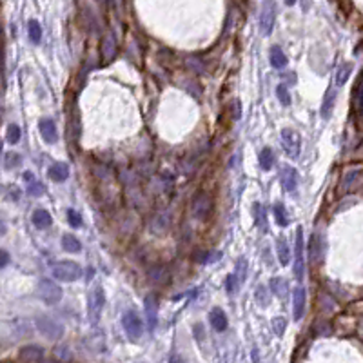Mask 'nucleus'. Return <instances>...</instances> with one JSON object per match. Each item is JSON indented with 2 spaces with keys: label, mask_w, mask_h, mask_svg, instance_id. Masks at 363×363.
Here are the masks:
<instances>
[{
  "label": "nucleus",
  "mask_w": 363,
  "mask_h": 363,
  "mask_svg": "<svg viewBox=\"0 0 363 363\" xmlns=\"http://www.w3.org/2000/svg\"><path fill=\"white\" fill-rule=\"evenodd\" d=\"M53 278L58 281H77L82 278V267L77 262H69V260H62L56 262L51 269Z\"/></svg>",
  "instance_id": "nucleus-1"
},
{
  "label": "nucleus",
  "mask_w": 363,
  "mask_h": 363,
  "mask_svg": "<svg viewBox=\"0 0 363 363\" xmlns=\"http://www.w3.org/2000/svg\"><path fill=\"white\" fill-rule=\"evenodd\" d=\"M35 325L48 339H53L55 341V339H60L64 336V327H62V323H58L56 320L49 318V316H38L35 320Z\"/></svg>",
  "instance_id": "nucleus-2"
},
{
  "label": "nucleus",
  "mask_w": 363,
  "mask_h": 363,
  "mask_svg": "<svg viewBox=\"0 0 363 363\" xmlns=\"http://www.w3.org/2000/svg\"><path fill=\"white\" fill-rule=\"evenodd\" d=\"M38 296L44 304L48 305H56L62 300V287L58 283H55L53 280H44L38 283Z\"/></svg>",
  "instance_id": "nucleus-3"
},
{
  "label": "nucleus",
  "mask_w": 363,
  "mask_h": 363,
  "mask_svg": "<svg viewBox=\"0 0 363 363\" xmlns=\"http://www.w3.org/2000/svg\"><path fill=\"white\" fill-rule=\"evenodd\" d=\"M281 145L285 149L287 156L298 158L300 151H302V137H300V133L291 129V127L281 129Z\"/></svg>",
  "instance_id": "nucleus-4"
},
{
  "label": "nucleus",
  "mask_w": 363,
  "mask_h": 363,
  "mask_svg": "<svg viewBox=\"0 0 363 363\" xmlns=\"http://www.w3.org/2000/svg\"><path fill=\"white\" fill-rule=\"evenodd\" d=\"M304 229H296V244H294V276L298 281L304 280L305 273V254H304Z\"/></svg>",
  "instance_id": "nucleus-5"
},
{
  "label": "nucleus",
  "mask_w": 363,
  "mask_h": 363,
  "mask_svg": "<svg viewBox=\"0 0 363 363\" xmlns=\"http://www.w3.org/2000/svg\"><path fill=\"white\" fill-rule=\"evenodd\" d=\"M274 20H276V4H274V0H263L262 11H260V31L265 36L273 33Z\"/></svg>",
  "instance_id": "nucleus-6"
},
{
  "label": "nucleus",
  "mask_w": 363,
  "mask_h": 363,
  "mask_svg": "<svg viewBox=\"0 0 363 363\" xmlns=\"http://www.w3.org/2000/svg\"><path fill=\"white\" fill-rule=\"evenodd\" d=\"M106 305V292L102 289V285H95L89 292V300H87V310H89L91 322H96L100 316L102 309Z\"/></svg>",
  "instance_id": "nucleus-7"
},
{
  "label": "nucleus",
  "mask_w": 363,
  "mask_h": 363,
  "mask_svg": "<svg viewBox=\"0 0 363 363\" xmlns=\"http://www.w3.org/2000/svg\"><path fill=\"white\" fill-rule=\"evenodd\" d=\"M122 325H124L125 334L131 339H138L143 334V323L135 310H127L122 316Z\"/></svg>",
  "instance_id": "nucleus-8"
},
{
  "label": "nucleus",
  "mask_w": 363,
  "mask_h": 363,
  "mask_svg": "<svg viewBox=\"0 0 363 363\" xmlns=\"http://www.w3.org/2000/svg\"><path fill=\"white\" fill-rule=\"evenodd\" d=\"M191 209H193L195 218H198V220H207L209 215H211V211H213V200H211L209 195H205V193H196L195 198H193Z\"/></svg>",
  "instance_id": "nucleus-9"
},
{
  "label": "nucleus",
  "mask_w": 363,
  "mask_h": 363,
  "mask_svg": "<svg viewBox=\"0 0 363 363\" xmlns=\"http://www.w3.org/2000/svg\"><path fill=\"white\" fill-rule=\"evenodd\" d=\"M143 310H145V322L149 331H155L158 323V302L155 294H147L143 300Z\"/></svg>",
  "instance_id": "nucleus-10"
},
{
  "label": "nucleus",
  "mask_w": 363,
  "mask_h": 363,
  "mask_svg": "<svg viewBox=\"0 0 363 363\" xmlns=\"http://www.w3.org/2000/svg\"><path fill=\"white\" fill-rule=\"evenodd\" d=\"M305 305H307V292L304 287H296L292 292V314L294 320L300 322L305 314Z\"/></svg>",
  "instance_id": "nucleus-11"
},
{
  "label": "nucleus",
  "mask_w": 363,
  "mask_h": 363,
  "mask_svg": "<svg viewBox=\"0 0 363 363\" xmlns=\"http://www.w3.org/2000/svg\"><path fill=\"white\" fill-rule=\"evenodd\" d=\"M38 129H40L42 138L48 143H55L58 140V131H56V125L51 118H42L40 124H38Z\"/></svg>",
  "instance_id": "nucleus-12"
},
{
  "label": "nucleus",
  "mask_w": 363,
  "mask_h": 363,
  "mask_svg": "<svg viewBox=\"0 0 363 363\" xmlns=\"http://www.w3.org/2000/svg\"><path fill=\"white\" fill-rule=\"evenodd\" d=\"M114 55H116V38L109 31L108 35L104 36V40H102V58H104V64H109L114 58Z\"/></svg>",
  "instance_id": "nucleus-13"
},
{
  "label": "nucleus",
  "mask_w": 363,
  "mask_h": 363,
  "mask_svg": "<svg viewBox=\"0 0 363 363\" xmlns=\"http://www.w3.org/2000/svg\"><path fill=\"white\" fill-rule=\"evenodd\" d=\"M281 184L287 193H294L298 187V173L296 169L291 166H285L281 169Z\"/></svg>",
  "instance_id": "nucleus-14"
},
{
  "label": "nucleus",
  "mask_w": 363,
  "mask_h": 363,
  "mask_svg": "<svg viewBox=\"0 0 363 363\" xmlns=\"http://www.w3.org/2000/svg\"><path fill=\"white\" fill-rule=\"evenodd\" d=\"M18 356H20L22 362H29V363L40 362L42 358H44V349L38 345H26L20 349Z\"/></svg>",
  "instance_id": "nucleus-15"
},
{
  "label": "nucleus",
  "mask_w": 363,
  "mask_h": 363,
  "mask_svg": "<svg viewBox=\"0 0 363 363\" xmlns=\"http://www.w3.org/2000/svg\"><path fill=\"white\" fill-rule=\"evenodd\" d=\"M334 104H336V91H334V87L331 85L322 102V118L323 120L331 118V114H333V111H334Z\"/></svg>",
  "instance_id": "nucleus-16"
},
{
  "label": "nucleus",
  "mask_w": 363,
  "mask_h": 363,
  "mask_svg": "<svg viewBox=\"0 0 363 363\" xmlns=\"http://www.w3.org/2000/svg\"><path fill=\"white\" fill-rule=\"evenodd\" d=\"M209 320H211V325H213V329H215V331H218V333H223V331L227 329V325H229L225 312H223L222 309H213V310H211Z\"/></svg>",
  "instance_id": "nucleus-17"
},
{
  "label": "nucleus",
  "mask_w": 363,
  "mask_h": 363,
  "mask_svg": "<svg viewBox=\"0 0 363 363\" xmlns=\"http://www.w3.org/2000/svg\"><path fill=\"white\" fill-rule=\"evenodd\" d=\"M31 222H33V225L36 229H48L51 223H53V218L49 215L46 209H36L33 216H31Z\"/></svg>",
  "instance_id": "nucleus-18"
},
{
  "label": "nucleus",
  "mask_w": 363,
  "mask_h": 363,
  "mask_svg": "<svg viewBox=\"0 0 363 363\" xmlns=\"http://www.w3.org/2000/svg\"><path fill=\"white\" fill-rule=\"evenodd\" d=\"M67 176H69V167L64 162L53 164V166L49 167V178L55 180V182H66Z\"/></svg>",
  "instance_id": "nucleus-19"
},
{
  "label": "nucleus",
  "mask_w": 363,
  "mask_h": 363,
  "mask_svg": "<svg viewBox=\"0 0 363 363\" xmlns=\"http://www.w3.org/2000/svg\"><path fill=\"white\" fill-rule=\"evenodd\" d=\"M269 60H271V66H273L274 69H283V67H287V62H289L285 53H283L281 48H278V46H273V48H271Z\"/></svg>",
  "instance_id": "nucleus-20"
},
{
  "label": "nucleus",
  "mask_w": 363,
  "mask_h": 363,
  "mask_svg": "<svg viewBox=\"0 0 363 363\" xmlns=\"http://www.w3.org/2000/svg\"><path fill=\"white\" fill-rule=\"evenodd\" d=\"M276 256H278L281 265H289V262H291V249H289L283 236L276 240Z\"/></svg>",
  "instance_id": "nucleus-21"
},
{
  "label": "nucleus",
  "mask_w": 363,
  "mask_h": 363,
  "mask_svg": "<svg viewBox=\"0 0 363 363\" xmlns=\"http://www.w3.org/2000/svg\"><path fill=\"white\" fill-rule=\"evenodd\" d=\"M309 254H310V260H312V262H318V260H322L323 245H322V236H318V232H314V234L310 236Z\"/></svg>",
  "instance_id": "nucleus-22"
},
{
  "label": "nucleus",
  "mask_w": 363,
  "mask_h": 363,
  "mask_svg": "<svg viewBox=\"0 0 363 363\" xmlns=\"http://www.w3.org/2000/svg\"><path fill=\"white\" fill-rule=\"evenodd\" d=\"M352 64L351 62H345L336 69V75H334V80H336V85H345L349 82V78L352 75Z\"/></svg>",
  "instance_id": "nucleus-23"
},
{
  "label": "nucleus",
  "mask_w": 363,
  "mask_h": 363,
  "mask_svg": "<svg viewBox=\"0 0 363 363\" xmlns=\"http://www.w3.org/2000/svg\"><path fill=\"white\" fill-rule=\"evenodd\" d=\"M273 215H274V220L280 227H287L289 225V216H287V209L285 205L281 202H276L273 207Z\"/></svg>",
  "instance_id": "nucleus-24"
},
{
  "label": "nucleus",
  "mask_w": 363,
  "mask_h": 363,
  "mask_svg": "<svg viewBox=\"0 0 363 363\" xmlns=\"http://www.w3.org/2000/svg\"><path fill=\"white\" fill-rule=\"evenodd\" d=\"M271 291H273L278 298L285 300L287 294H289V285H287V281L283 280V278H273V280H271Z\"/></svg>",
  "instance_id": "nucleus-25"
},
{
  "label": "nucleus",
  "mask_w": 363,
  "mask_h": 363,
  "mask_svg": "<svg viewBox=\"0 0 363 363\" xmlns=\"http://www.w3.org/2000/svg\"><path fill=\"white\" fill-rule=\"evenodd\" d=\"M258 160H260V166H262L263 171H271L274 166V155H273V149L271 147H263L260 151V156H258Z\"/></svg>",
  "instance_id": "nucleus-26"
},
{
  "label": "nucleus",
  "mask_w": 363,
  "mask_h": 363,
  "mask_svg": "<svg viewBox=\"0 0 363 363\" xmlns=\"http://www.w3.org/2000/svg\"><path fill=\"white\" fill-rule=\"evenodd\" d=\"M62 247H64L67 252H80V251H82L80 240H78L77 236H73V234H64V236H62Z\"/></svg>",
  "instance_id": "nucleus-27"
},
{
  "label": "nucleus",
  "mask_w": 363,
  "mask_h": 363,
  "mask_svg": "<svg viewBox=\"0 0 363 363\" xmlns=\"http://www.w3.org/2000/svg\"><path fill=\"white\" fill-rule=\"evenodd\" d=\"M358 176H360V171L354 169V171H349V173L343 174V178H341V185H339V191L341 193H347L349 189H352V185L356 184Z\"/></svg>",
  "instance_id": "nucleus-28"
},
{
  "label": "nucleus",
  "mask_w": 363,
  "mask_h": 363,
  "mask_svg": "<svg viewBox=\"0 0 363 363\" xmlns=\"http://www.w3.org/2000/svg\"><path fill=\"white\" fill-rule=\"evenodd\" d=\"M28 35H29V40L33 44H38L42 38V28L36 20H29L28 22Z\"/></svg>",
  "instance_id": "nucleus-29"
},
{
  "label": "nucleus",
  "mask_w": 363,
  "mask_h": 363,
  "mask_svg": "<svg viewBox=\"0 0 363 363\" xmlns=\"http://www.w3.org/2000/svg\"><path fill=\"white\" fill-rule=\"evenodd\" d=\"M276 98L280 100L281 106H285V108L287 106H291L292 98H291V93H289L285 84H278V85H276Z\"/></svg>",
  "instance_id": "nucleus-30"
},
{
  "label": "nucleus",
  "mask_w": 363,
  "mask_h": 363,
  "mask_svg": "<svg viewBox=\"0 0 363 363\" xmlns=\"http://www.w3.org/2000/svg\"><path fill=\"white\" fill-rule=\"evenodd\" d=\"M20 138H22V129H20V125L17 124H9L7 125V131H6V140L9 143H18L20 142Z\"/></svg>",
  "instance_id": "nucleus-31"
},
{
  "label": "nucleus",
  "mask_w": 363,
  "mask_h": 363,
  "mask_svg": "<svg viewBox=\"0 0 363 363\" xmlns=\"http://www.w3.org/2000/svg\"><path fill=\"white\" fill-rule=\"evenodd\" d=\"M20 164H22V158H20L18 153H6V155H4V167H6L7 171H11V169L18 167Z\"/></svg>",
  "instance_id": "nucleus-32"
},
{
  "label": "nucleus",
  "mask_w": 363,
  "mask_h": 363,
  "mask_svg": "<svg viewBox=\"0 0 363 363\" xmlns=\"http://www.w3.org/2000/svg\"><path fill=\"white\" fill-rule=\"evenodd\" d=\"M254 298L258 305H262V307H267L269 305V291L265 285H258L254 291Z\"/></svg>",
  "instance_id": "nucleus-33"
},
{
  "label": "nucleus",
  "mask_w": 363,
  "mask_h": 363,
  "mask_svg": "<svg viewBox=\"0 0 363 363\" xmlns=\"http://www.w3.org/2000/svg\"><path fill=\"white\" fill-rule=\"evenodd\" d=\"M185 64H187L195 73H198V75H203V73H205L203 62L200 58H196V56H187V58H185Z\"/></svg>",
  "instance_id": "nucleus-34"
},
{
  "label": "nucleus",
  "mask_w": 363,
  "mask_h": 363,
  "mask_svg": "<svg viewBox=\"0 0 363 363\" xmlns=\"http://www.w3.org/2000/svg\"><path fill=\"white\" fill-rule=\"evenodd\" d=\"M225 289H227V292H229V294H236V292H238L240 280H238V276H236L234 273L229 274V276L225 278Z\"/></svg>",
  "instance_id": "nucleus-35"
},
{
  "label": "nucleus",
  "mask_w": 363,
  "mask_h": 363,
  "mask_svg": "<svg viewBox=\"0 0 363 363\" xmlns=\"http://www.w3.org/2000/svg\"><path fill=\"white\" fill-rule=\"evenodd\" d=\"M234 274L238 276L240 283H244L245 278H247V262H245V258H240L238 262H236V271Z\"/></svg>",
  "instance_id": "nucleus-36"
},
{
  "label": "nucleus",
  "mask_w": 363,
  "mask_h": 363,
  "mask_svg": "<svg viewBox=\"0 0 363 363\" xmlns=\"http://www.w3.org/2000/svg\"><path fill=\"white\" fill-rule=\"evenodd\" d=\"M285 327H287L285 318L278 316V318H274V320H273V329H274V333H276V336H283V333H285Z\"/></svg>",
  "instance_id": "nucleus-37"
},
{
  "label": "nucleus",
  "mask_w": 363,
  "mask_h": 363,
  "mask_svg": "<svg viewBox=\"0 0 363 363\" xmlns=\"http://www.w3.org/2000/svg\"><path fill=\"white\" fill-rule=\"evenodd\" d=\"M67 222L71 227H80L82 225V216L78 215L75 209H67Z\"/></svg>",
  "instance_id": "nucleus-38"
},
{
  "label": "nucleus",
  "mask_w": 363,
  "mask_h": 363,
  "mask_svg": "<svg viewBox=\"0 0 363 363\" xmlns=\"http://www.w3.org/2000/svg\"><path fill=\"white\" fill-rule=\"evenodd\" d=\"M28 193H29V196H42L44 195V187H42L40 182H31L28 184Z\"/></svg>",
  "instance_id": "nucleus-39"
},
{
  "label": "nucleus",
  "mask_w": 363,
  "mask_h": 363,
  "mask_svg": "<svg viewBox=\"0 0 363 363\" xmlns=\"http://www.w3.org/2000/svg\"><path fill=\"white\" fill-rule=\"evenodd\" d=\"M6 196L9 198L11 202H18L20 196H22V191H20V187H17V185H9L6 189Z\"/></svg>",
  "instance_id": "nucleus-40"
},
{
  "label": "nucleus",
  "mask_w": 363,
  "mask_h": 363,
  "mask_svg": "<svg viewBox=\"0 0 363 363\" xmlns=\"http://www.w3.org/2000/svg\"><path fill=\"white\" fill-rule=\"evenodd\" d=\"M254 216H256V222H258V225H260V229H263V231H267L265 229V218H263V207L260 205V203H254Z\"/></svg>",
  "instance_id": "nucleus-41"
},
{
  "label": "nucleus",
  "mask_w": 363,
  "mask_h": 363,
  "mask_svg": "<svg viewBox=\"0 0 363 363\" xmlns=\"http://www.w3.org/2000/svg\"><path fill=\"white\" fill-rule=\"evenodd\" d=\"M9 262V254H7V251H2V263H0V267L4 269Z\"/></svg>",
  "instance_id": "nucleus-42"
},
{
  "label": "nucleus",
  "mask_w": 363,
  "mask_h": 363,
  "mask_svg": "<svg viewBox=\"0 0 363 363\" xmlns=\"http://www.w3.org/2000/svg\"><path fill=\"white\" fill-rule=\"evenodd\" d=\"M24 180L28 182V184H31V182H35V174L28 171V173H24Z\"/></svg>",
  "instance_id": "nucleus-43"
},
{
  "label": "nucleus",
  "mask_w": 363,
  "mask_h": 363,
  "mask_svg": "<svg viewBox=\"0 0 363 363\" xmlns=\"http://www.w3.org/2000/svg\"><path fill=\"white\" fill-rule=\"evenodd\" d=\"M285 4L287 6H294V4H296V0H285Z\"/></svg>",
  "instance_id": "nucleus-44"
},
{
  "label": "nucleus",
  "mask_w": 363,
  "mask_h": 363,
  "mask_svg": "<svg viewBox=\"0 0 363 363\" xmlns=\"http://www.w3.org/2000/svg\"><path fill=\"white\" fill-rule=\"evenodd\" d=\"M44 363H55V362H44Z\"/></svg>",
  "instance_id": "nucleus-45"
},
{
  "label": "nucleus",
  "mask_w": 363,
  "mask_h": 363,
  "mask_svg": "<svg viewBox=\"0 0 363 363\" xmlns=\"http://www.w3.org/2000/svg\"><path fill=\"white\" fill-rule=\"evenodd\" d=\"M100 2H102V0H100Z\"/></svg>",
  "instance_id": "nucleus-46"
}]
</instances>
